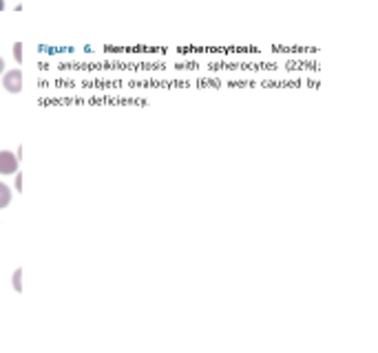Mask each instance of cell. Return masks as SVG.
<instances>
[{
	"label": "cell",
	"instance_id": "obj_1",
	"mask_svg": "<svg viewBox=\"0 0 378 353\" xmlns=\"http://www.w3.org/2000/svg\"><path fill=\"white\" fill-rule=\"evenodd\" d=\"M20 159L11 150H0V174H16Z\"/></svg>",
	"mask_w": 378,
	"mask_h": 353
},
{
	"label": "cell",
	"instance_id": "obj_2",
	"mask_svg": "<svg viewBox=\"0 0 378 353\" xmlns=\"http://www.w3.org/2000/svg\"><path fill=\"white\" fill-rule=\"evenodd\" d=\"M3 87L5 91L9 93H20L22 91V71L20 69H14V71H7V73L3 75Z\"/></svg>",
	"mask_w": 378,
	"mask_h": 353
},
{
	"label": "cell",
	"instance_id": "obj_3",
	"mask_svg": "<svg viewBox=\"0 0 378 353\" xmlns=\"http://www.w3.org/2000/svg\"><path fill=\"white\" fill-rule=\"evenodd\" d=\"M11 203V190H9V185L0 181V210L7 208Z\"/></svg>",
	"mask_w": 378,
	"mask_h": 353
},
{
	"label": "cell",
	"instance_id": "obj_4",
	"mask_svg": "<svg viewBox=\"0 0 378 353\" xmlns=\"http://www.w3.org/2000/svg\"><path fill=\"white\" fill-rule=\"evenodd\" d=\"M14 57H16V62H18V64L22 62V42H16V44H14Z\"/></svg>",
	"mask_w": 378,
	"mask_h": 353
},
{
	"label": "cell",
	"instance_id": "obj_5",
	"mask_svg": "<svg viewBox=\"0 0 378 353\" xmlns=\"http://www.w3.org/2000/svg\"><path fill=\"white\" fill-rule=\"evenodd\" d=\"M20 276H22V269H18V272L14 274V289H16V291H22V285H20Z\"/></svg>",
	"mask_w": 378,
	"mask_h": 353
},
{
	"label": "cell",
	"instance_id": "obj_6",
	"mask_svg": "<svg viewBox=\"0 0 378 353\" xmlns=\"http://www.w3.org/2000/svg\"><path fill=\"white\" fill-rule=\"evenodd\" d=\"M3 71H5V60L0 57V73H3Z\"/></svg>",
	"mask_w": 378,
	"mask_h": 353
},
{
	"label": "cell",
	"instance_id": "obj_7",
	"mask_svg": "<svg viewBox=\"0 0 378 353\" xmlns=\"http://www.w3.org/2000/svg\"><path fill=\"white\" fill-rule=\"evenodd\" d=\"M5 9V0H0V11H3Z\"/></svg>",
	"mask_w": 378,
	"mask_h": 353
}]
</instances>
